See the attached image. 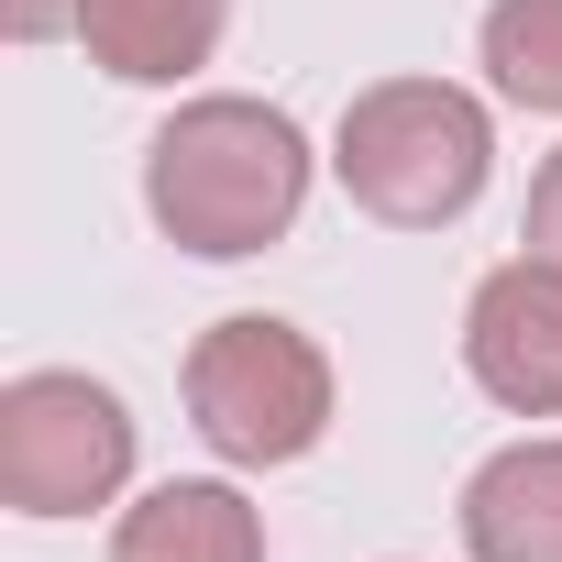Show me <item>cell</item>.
Instances as JSON below:
<instances>
[{"instance_id": "7a4b0ae2", "label": "cell", "mask_w": 562, "mask_h": 562, "mask_svg": "<svg viewBox=\"0 0 562 562\" xmlns=\"http://www.w3.org/2000/svg\"><path fill=\"white\" fill-rule=\"evenodd\" d=\"M331 177L353 188V210H375L397 232H441V221H463L485 199L496 122L452 78H375L331 133Z\"/></svg>"}, {"instance_id": "9c48e42d", "label": "cell", "mask_w": 562, "mask_h": 562, "mask_svg": "<svg viewBox=\"0 0 562 562\" xmlns=\"http://www.w3.org/2000/svg\"><path fill=\"white\" fill-rule=\"evenodd\" d=\"M485 78L518 111H562V0H496L485 12Z\"/></svg>"}, {"instance_id": "277c9868", "label": "cell", "mask_w": 562, "mask_h": 562, "mask_svg": "<svg viewBox=\"0 0 562 562\" xmlns=\"http://www.w3.org/2000/svg\"><path fill=\"white\" fill-rule=\"evenodd\" d=\"M133 485V408L100 375H12L0 386V496L23 518H89Z\"/></svg>"}, {"instance_id": "8fae6325", "label": "cell", "mask_w": 562, "mask_h": 562, "mask_svg": "<svg viewBox=\"0 0 562 562\" xmlns=\"http://www.w3.org/2000/svg\"><path fill=\"white\" fill-rule=\"evenodd\" d=\"M12 45H45V34H78V0H0Z\"/></svg>"}, {"instance_id": "3957f363", "label": "cell", "mask_w": 562, "mask_h": 562, "mask_svg": "<svg viewBox=\"0 0 562 562\" xmlns=\"http://www.w3.org/2000/svg\"><path fill=\"white\" fill-rule=\"evenodd\" d=\"M188 419H199V441H210L221 463H243V474L299 463V452H321V430H331V353H321L299 321H265V310L210 321L199 353H188Z\"/></svg>"}, {"instance_id": "52a82bcc", "label": "cell", "mask_w": 562, "mask_h": 562, "mask_svg": "<svg viewBox=\"0 0 562 562\" xmlns=\"http://www.w3.org/2000/svg\"><path fill=\"white\" fill-rule=\"evenodd\" d=\"M463 551L474 562H562V430L507 441L463 485Z\"/></svg>"}, {"instance_id": "ba28073f", "label": "cell", "mask_w": 562, "mask_h": 562, "mask_svg": "<svg viewBox=\"0 0 562 562\" xmlns=\"http://www.w3.org/2000/svg\"><path fill=\"white\" fill-rule=\"evenodd\" d=\"M111 562H265V518L243 507V485H155L144 507H122Z\"/></svg>"}, {"instance_id": "30bf717a", "label": "cell", "mask_w": 562, "mask_h": 562, "mask_svg": "<svg viewBox=\"0 0 562 562\" xmlns=\"http://www.w3.org/2000/svg\"><path fill=\"white\" fill-rule=\"evenodd\" d=\"M529 254L562 265V155H540V177H529Z\"/></svg>"}, {"instance_id": "5b68a950", "label": "cell", "mask_w": 562, "mask_h": 562, "mask_svg": "<svg viewBox=\"0 0 562 562\" xmlns=\"http://www.w3.org/2000/svg\"><path fill=\"white\" fill-rule=\"evenodd\" d=\"M463 364L496 408L562 419V265L551 254H507L463 299Z\"/></svg>"}, {"instance_id": "6da1fadb", "label": "cell", "mask_w": 562, "mask_h": 562, "mask_svg": "<svg viewBox=\"0 0 562 562\" xmlns=\"http://www.w3.org/2000/svg\"><path fill=\"white\" fill-rule=\"evenodd\" d=\"M310 199V133L276 111V100H188L155 144H144V210L177 254H210V265H243L265 243H288Z\"/></svg>"}, {"instance_id": "8992f818", "label": "cell", "mask_w": 562, "mask_h": 562, "mask_svg": "<svg viewBox=\"0 0 562 562\" xmlns=\"http://www.w3.org/2000/svg\"><path fill=\"white\" fill-rule=\"evenodd\" d=\"M221 23H232V0H78V45H89V67L122 78V89H177V78H199L210 45H221Z\"/></svg>"}]
</instances>
